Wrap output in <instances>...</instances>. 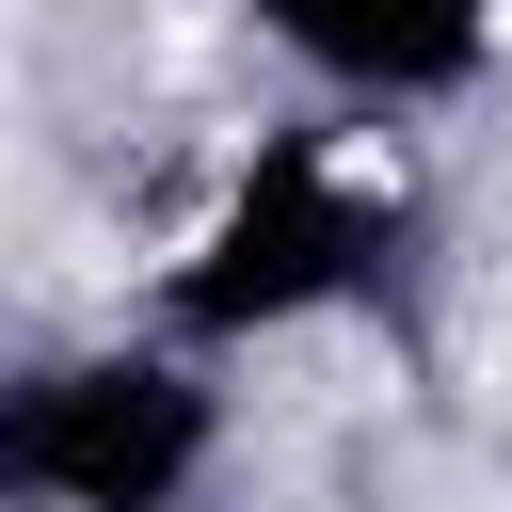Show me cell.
Returning a JSON list of instances; mask_svg holds the SVG:
<instances>
[{"label": "cell", "mask_w": 512, "mask_h": 512, "mask_svg": "<svg viewBox=\"0 0 512 512\" xmlns=\"http://www.w3.org/2000/svg\"><path fill=\"white\" fill-rule=\"evenodd\" d=\"M400 256H416V192L368 176L336 128H288V144H256V160L176 224V256L144 272V336L192 352V368H240V352H272V336H320V320L384 304Z\"/></svg>", "instance_id": "cell-1"}, {"label": "cell", "mask_w": 512, "mask_h": 512, "mask_svg": "<svg viewBox=\"0 0 512 512\" xmlns=\"http://www.w3.org/2000/svg\"><path fill=\"white\" fill-rule=\"evenodd\" d=\"M224 464V368L128 336L0 352V512H192Z\"/></svg>", "instance_id": "cell-2"}, {"label": "cell", "mask_w": 512, "mask_h": 512, "mask_svg": "<svg viewBox=\"0 0 512 512\" xmlns=\"http://www.w3.org/2000/svg\"><path fill=\"white\" fill-rule=\"evenodd\" d=\"M240 16L336 112H448L496 64V0H240Z\"/></svg>", "instance_id": "cell-3"}]
</instances>
